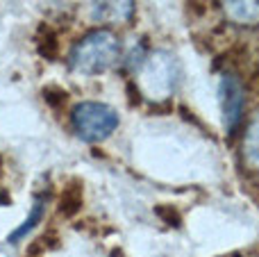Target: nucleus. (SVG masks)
<instances>
[{
	"label": "nucleus",
	"mask_w": 259,
	"mask_h": 257,
	"mask_svg": "<svg viewBox=\"0 0 259 257\" xmlns=\"http://www.w3.org/2000/svg\"><path fill=\"white\" fill-rule=\"evenodd\" d=\"M118 55L121 44L116 34L109 30H96L73 46L68 55V68L80 75H100L116 64Z\"/></svg>",
	"instance_id": "obj_1"
},
{
	"label": "nucleus",
	"mask_w": 259,
	"mask_h": 257,
	"mask_svg": "<svg viewBox=\"0 0 259 257\" xmlns=\"http://www.w3.org/2000/svg\"><path fill=\"white\" fill-rule=\"evenodd\" d=\"M71 127L77 135V139L87 144H100L118 127V114L109 105L84 100L75 105L71 112Z\"/></svg>",
	"instance_id": "obj_2"
},
{
	"label": "nucleus",
	"mask_w": 259,
	"mask_h": 257,
	"mask_svg": "<svg viewBox=\"0 0 259 257\" xmlns=\"http://www.w3.org/2000/svg\"><path fill=\"white\" fill-rule=\"evenodd\" d=\"M141 87L152 98H164L178 82V62L168 53H152L141 66Z\"/></svg>",
	"instance_id": "obj_3"
},
{
	"label": "nucleus",
	"mask_w": 259,
	"mask_h": 257,
	"mask_svg": "<svg viewBox=\"0 0 259 257\" xmlns=\"http://www.w3.org/2000/svg\"><path fill=\"white\" fill-rule=\"evenodd\" d=\"M219 103L223 112L225 130L234 132L239 127V121L243 116V89L234 75H221L219 82Z\"/></svg>",
	"instance_id": "obj_4"
},
{
	"label": "nucleus",
	"mask_w": 259,
	"mask_h": 257,
	"mask_svg": "<svg viewBox=\"0 0 259 257\" xmlns=\"http://www.w3.org/2000/svg\"><path fill=\"white\" fill-rule=\"evenodd\" d=\"M134 16V0H100L94 9V18L107 23H127Z\"/></svg>",
	"instance_id": "obj_5"
},
{
	"label": "nucleus",
	"mask_w": 259,
	"mask_h": 257,
	"mask_svg": "<svg viewBox=\"0 0 259 257\" xmlns=\"http://www.w3.org/2000/svg\"><path fill=\"white\" fill-rule=\"evenodd\" d=\"M228 16L243 25H257L259 23V0H221Z\"/></svg>",
	"instance_id": "obj_6"
},
{
	"label": "nucleus",
	"mask_w": 259,
	"mask_h": 257,
	"mask_svg": "<svg viewBox=\"0 0 259 257\" xmlns=\"http://www.w3.org/2000/svg\"><path fill=\"white\" fill-rule=\"evenodd\" d=\"M44 212H46V196L44 198H36L34 200V205H32V212H30V217L25 219V221L21 223V226L16 228V230L12 232V235L7 237V241L9 244H18L21 239H25L27 235H30L32 230H34L36 226H39V221H44Z\"/></svg>",
	"instance_id": "obj_7"
},
{
	"label": "nucleus",
	"mask_w": 259,
	"mask_h": 257,
	"mask_svg": "<svg viewBox=\"0 0 259 257\" xmlns=\"http://www.w3.org/2000/svg\"><path fill=\"white\" fill-rule=\"evenodd\" d=\"M82 207V185L80 182H71L64 189L62 198H59V214L64 217H75Z\"/></svg>",
	"instance_id": "obj_8"
},
{
	"label": "nucleus",
	"mask_w": 259,
	"mask_h": 257,
	"mask_svg": "<svg viewBox=\"0 0 259 257\" xmlns=\"http://www.w3.org/2000/svg\"><path fill=\"white\" fill-rule=\"evenodd\" d=\"M246 157L255 166H259V116L250 123V127L246 132Z\"/></svg>",
	"instance_id": "obj_9"
},
{
	"label": "nucleus",
	"mask_w": 259,
	"mask_h": 257,
	"mask_svg": "<svg viewBox=\"0 0 259 257\" xmlns=\"http://www.w3.org/2000/svg\"><path fill=\"white\" fill-rule=\"evenodd\" d=\"M157 217H161L166 223H170V226H180V212L175 207H168V205H161V207L155 209Z\"/></svg>",
	"instance_id": "obj_10"
},
{
	"label": "nucleus",
	"mask_w": 259,
	"mask_h": 257,
	"mask_svg": "<svg viewBox=\"0 0 259 257\" xmlns=\"http://www.w3.org/2000/svg\"><path fill=\"white\" fill-rule=\"evenodd\" d=\"M44 98L48 100L53 107H59V105L66 103V91L64 89H44Z\"/></svg>",
	"instance_id": "obj_11"
},
{
	"label": "nucleus",
	"mask_w": 259,
	"mask_h": 257,
	"mask_svg": "<svg viewBox=\"0 0 259 257\" xmlns=\"http://www.w3.org/2000/svg\"><path fill=\"white\" fill-rule=\"evenodd\" d=\"M41 55H46L48 59H55V55H57V41H55V36H46L41 41Z\"/></svg>",
	"instance_id": "obj_12"
}]
</instances>
